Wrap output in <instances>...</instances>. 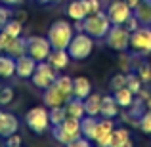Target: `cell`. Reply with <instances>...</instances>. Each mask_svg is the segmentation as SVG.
Listing matches in <instances>:
<instances>
[{
    "label": "cell",
    "instance_id": "24",
    "mask_svg": "<svg viewBox=\"0 0 151 147\" xmlns=\"http://www.w3.org/2000/svg\"><path fill=\"white\" fill-rule=\"evenodd\" d=\"M134 15L142 25H151V0H142L136 8H134Z\"/></svg>",
    "mask_w": 151,
    "mask_h": 147
},
{
    "label": "cell",
    "instance_id": "11",
    "mask_svg": "<svg viewBox=\"0 0 151 147\" xmlns=\"http://www.w3.org/2000/svg\"><path fill=\"white\" fill-rule=\"evenodd\" d=\"M132 11L134 10L124 2V0H113V2L107 6L105 14H107V17H109L111 25H124L126 19L132 15Z\"/></svg>",
    "mask_w": 151,
    "mask_h": 147
},
{
    "label": "cell",
    "instance_id": "6",
    "mask_svg": "<svg viewBox=\"0 0 151 147\" xmlns=\"http://www.w3.org/2000/svg\"><path fill=\"white\" fill-rule=\"evenodd\" d=\"M130 52L132 55L151 54V25H142L130 33Z\"/></svg>",
    "mask_w": 151,
    "mask_h": 147
},
{
    "label": "cell",
    "instance_id": "21",
    "mask_svg": "<svg viewBox=\"0 0 151 147\" xmlns=\"http://www.w3.org/2000/svg\"><path fill=\"white\" fill-rule=\"evenodd\" d=\"M12 77H15V57L10 54H0V78L8 80Z\"/></svg>",
    "mask_w": 151,
    "mask_h": 147
},
{
    "label": "cell",
    "instance_id": "41",
    "mask_svg": "<svg viewBox=\"0 0 151 147\" xmlns=\"http://www.w3.org/2000/svg\"><path fill=\"white\" fill-rule=\"evenodd\" d=\"M14 17L15 19H19V21H25V19H27V14H25V11H15V15H14Z\"/></svg>",
    "mask_w": 151,
    "mask_h": 147
},
{
    "label": "cell",
    "instance_id": "36",
    "mask_svg": "<svg viewBox=\"0 0 151 147\" xmlns=\"http://www.w3.org/2000/svg\"><path fill=\"white\" fill-rule=\"evenodd\" d=\"M82 2H84V8H86V11H88V15L101 11V2L100 0H82Z\"/></svg>",
    "mask_w": 151,
    "mask_h": 147
},
{
    "label": "cell",
    "instance_id": "25",
    "mask_svg": "<svg viewBox=\"0 0 151 147\" xmlns=\"http://www.w3.org/2000/svg\"><path fill=\"white\" fill-rule=\"evenodd\" d=\"M67 15H69L73 21H82V19L88 15V11H86V8H84V2H82V0H73V2H69V6H67Z\"/></svg>",
    "mask_w": 151,
    "mask_h": 147
},
{
    "label": "cell",
    "instance_id": "22",
    "mask_svg": "<svg viewBox=\"0 0 151 147\" xmlns=\"http://www.w3.org/2000/svg\"><path fill=\"white\" fill-rule=\"evenodd\" d=\"M98 120H100L98 117H90V115H86V117L81 118V132H82V136L88 138L90 141H94V138H96Z\"/></svg>",
    "mask_w": 151,
    "mask_h": 147
},
{
    "label": "cell",
    "instance_id": "40",
    "mask_svg": "<svg viewBox=\"0 0 151 147\" xmlns=\"http://www.w3.org/2000/svg\"><path fill=\"white\" fill-rule=\"evenodd\" d=\"M37 4H40V6H52V4H59L61 0H35Z\"/></svg>",
    "mask_w": 151,
    "mask_h": 147
},
{
    "label": "cell",
    "instance_id": "39",
    "mask_svg": "<svg viewBox=\"0 0 151 147\" xmlns=\"http://www.w3.org/2000/svg\"><path fill=\"white\" fill-rule=\"evenodd\" d=\"M23 2H25V0H0V4H4V6H10V8L21 6Z\"/></svg>",
    "mask_w": 151,
    "mask_h": 147
},
{
    "label": "cell",
    "instance_id": "2",
    "mask_svg": "<svg viewBox=\"0 0 151 147\" xmlns=\"http://www.w3.org/2000/svg\"><path fill=\"white\" fill-rule=\"evenodd\" d=\"M111 29V21L107 17L105 11H98V14H90L82 19V31L88 33L94 40H101L107 37Z\"/></svg>",
    "mask_w": 151,
    "mask_h": 147
},
{
    "label": "cell",
    "instance_id": "19",
    "mask_svg": "<svg viewBox=\"0 0 151 147\" xmlns=\"http://www.w3.org/2000/svg\"><path fill=\"white\" fill-rule=\"evenodd\" d=\"M48 61H50V65L54 67V69L61 71V69H65V67L69 65L71 55H69L67 50H52L50 55H48Z\"/></svg>",
    "mask_w": 151,
    "mask_h": 147
},
{
    "label": "cell",
    "instance_id": "31",
    "mask_svg": "<svg viewBox=\"0 0 151 147\" xmlns=\"http://www.w3.org/2000/svg\"><path fill=\"white\" fill-rule=\"evenodd\" d=\"M15 98V92L12 86H2V92H0V107H6L14 101Z\"/></svg>",
    "mask_w": 151,
    "mask_h": 147
},
{
    "label": "cell",
    "instance_id": "20",
    "mask_svg": "<svg viewBox=\"0 0 151 147\" xmlns=\"http://www.w3.org/2000/svg\"><path fill=\"white\" fill-rule=\"evenodd\" d=\"M113 98L117 99V103H119L121 109H128V107H132L134 99H136V94H134L128 86H122V88H119V90L113 92Z\"/></svg>",
    "mask_w": 151,
    "mask_h": 147
},
{
    "label": "cell",
    "instance_id": "30",
    "mask_svg": "<svg viewBox=\"0 0 151 147\" xmlns=\"http://www.w3.org/2000/svg\"><path fill=\"white\" fill-rule=\"evenodd\" d=\"M138 128H140L144 134L151 136V111H149V109H145L144 113L140 115V120H138Z\"/></svg>",
    "mask_w": 151,
    "mask_h": 147
},
{
    "label": "cell",
    "instance_id": "10",
    "mask_svg": "<svg viewBox=\"0 0 151 147\" xmlns=\"http://www.w3.org/2000/svg\"><path fill=\"white\" fill-rule=\"evenodd\" d=\"M73 98V94L63 90L58 82L54 80V84H50L46 90H42V99H44V105L46 107H59V105H65L69 99Z\"/></svg>",
    "mask_w": 151,
    "mask_h": 147
},
{
    "label": "cell",
    "instance_id": "38",
    "mask_svg": "<svg viewBox=\"0 0 151 147\" xmlns=\"http://www.w3.org/2000/svg\"><path fill=\"white\" fill-rule=\"evenodd\" d=\"M21 141H23L21 136L15 132V134H12V136H8L6 140H4V143H6L8 147H17V145H21Z\"/></svg>",
    "mask_w": 151,
    "mask_h": 147
},
{
    "label": "cell",
    "instance_id": "4",
    "mask_svg": "<svg viewBox=\"0 0 151 147\" xmlns=\"http://www.w3.org/2000/svg\"><path fill=\"white\" fill-rule=\"evenodd\" d=\"M52 136H54V140L59 141V143L71 145L77 138L82 136V132H81V120H78V118L67 117L61 124L52 126Z\"/></svg>",
    "mask_w": 151,
    "mask_h": 147
},
{
    "label": "cell",
    "instance_id": "34",
    "mask_svg": "<svg viewBox=\"0 0 151 147\" xmlns=\"http://www.w3.org/2000/svg\"><path fill=\"white\" fill-rule=\"evenodd\" d=\"M136 71H138V77L142 78V82H144V84H149V82H151V65L142 63Z\"/></svg>",
    "mask_w": 151,
    "mask_h": 147
},
{
    "label": "cell",
    "instance_id": "27",
    "mask_svg": "<svg viewBox=\"0 0 151 147\" xmlns=\"http://www.w3.org/2000/svg\"><path fill=\"white\" fill-rule=\"evenodd\" d=\"M65 118H67L65 105H59V107H50V122H52V126L61 124V122L65 120Z\"/></svg>",
    "mask_w": 151,
    "mask_h": 147
},
{
    "label": "cell",
    "instance_id": "15",
    "mask_svg": "<svg viewBox=\"0 0 151 147\" xmlns=\"http://www.w3.org/2000/svg\"><path fill=\"white\" fill-rule=\"evenodd\" d=\"M92 92V82L88 77H75L73 78V98L84 99Z\"/></svg>",
    "mask_w": 151,
    "mask_h": 147
},
{
    "label": "cell",
    "instance_id": "44",
    "mask_svg": "<svg viewBox=\"0 0 151 147\" xmlns=\"http://www.w3.org/2000/svg\"><path fill=\"white\" fill-rule=\"evenodd\" d=\"M2 27H4V21H2V17H0V29H2Z\"/></svg>",
    "mask_w": 151,
    "mask_h": 147
},
{
    "label": "cell",
    "instance_id": "28",
    "mask_svg": "<svg viewBox=\"0 0 151 147\" xmlns=\"http://www.w3.org/2000/svg\"><path fill=\"white\" fill-rule=\"evenodd\" d=\"M4 31H6L8 34H12V37H21V33H23V23L19 21V19H15V17H12L10 21L6 23V25L2 27Z\"/></svg>",
    "mask_w": 151,
    "mask_h": 147
},
{
    "label": "cell",
    "instance_id": "13",
    "mask_svg": "<svg viewBox=\"0 0 151 147\" xmlns=\"http://www.w3.org/2000/svg\"><path fill=\"white\" fill-rule=\"evenodd\" d=\"M19 130V118L10 111H4L0 107V138L6 140L8 136L15 134Z\"/></svg>",
    "mask_w": 151,
    "mask_h": 147
},
{
    "label": "cell",
    "instance_id": "7",
    "mask_svg": "<svg viewBox=\"0 0 151 147\" xmlns=\"http://www.w3.org/2000/svg\"><path fill=\"white\" fill-rule=\"evenodd\" d=\"M107 44V48L115 50V52H128L130 48V31L124 25H111L107 37L103 38Z\"/></svg>",
    "mask_w": 151,
    "mask_h": 147
},
{
    "label": "cell",
    "instance_id": "5",
    "mask_svg": "<svg viewBox=\"0 0 151 147\" xmlns=\"http://www.w3.org/2000/svg\"><path fill=\"white\" fill-rule=\"evenodd\" d=\"M94 44H96V40H94L88 33L78 31L77 34H73L69 46H67V52H69L71 59H75V61H82V59H86L94 52Z\"/></svg>",
    "mask_w": 151,
    "mask_h": 147
},
{
    "label": "cell",
    "instance_id": "8",
    "mask_svg": "<svg viewBox=\"0 0 151 147\" xmlns=\"http://www.w3.org/2000/svg\"><path fill=\"white\" fill-rule=\"evenodd\" d=\"M58 78V69L50 65V61H38L37 69H35L33 77H31V82H33L35 88L38 90H46L50 84H54V80Z\"/></svg>",
    "mask_w": 151,
    "mask_h": 147
},
{
    "label": "cell",
    "instance_id": "26",
    "mask_svg": "<svg viewBox=\"0 0 151 147\" xmlns=\"http://www.w3.org/2000/svg\"><path fill=\"white\" fill-rule=\"evenodd\" d=\"M6 54H10L12 57H21V55H25L27 54V38H23V37H15L14 40H12V44L8 46V50H6Z\"/></svg>",
    "mask_w": 151,
    "mask_h": 147
},
{
    "label": "cell",
    "instance_id": "35",
    "mask_svg": "<svg viewBox=\"0 0 151 147\" xmlns=\"http://www.w3.org/2000/svg\"><path fill=\"white\" fill-rule=\"evenodd\" d=\"M15 37H12V34H8L4 29H0V54H6L8 46L12 44V40H14Z\"/></svg>",
    "mask_w": 151,
    "mask_h": 147
},
{
    "label": "cell",
    "instance_id": "42",
    "mask_svg": "<svg viewBox=\"0 0 151 147\" xmlns=\"http://www.w3.org/2000/svg\"><path fill=\"white\" fill-rule=\"evenodd\" d=\"M124 2H126V4H128V6H130V8H132V10H134V8H136L138 4L142 2V0H124Z\"/></svg>",
    "mask_w": 151,
    "mask_h": 147
},
{
    "label": "cell",
    "instance_id": "16",
    "mask_svg": "<svg viewBox=\"0 0 151 147\" xmlns=\"http://www.w3.org/2000/svg\"><path fill=\"white\" fill-rule=\"evenodd\" d=\"M132 145V138H130V130L122 128V126H115L113 134H111V145L109 147H130Z\"/></svg>",
    "mask_w": 151,
    "mask_h": 147
},
{
    "label": "cell",
    "instance_id": "14",
    "mask_svg": "<svg viewBox=\"0 0 151 147\" xmlns=\"http://www.w3.org/2000/svg\"><path fill=\"white\" fill-rule=\"evenodd\" d=\"M37 59L31 57L29 54L21 55V57L15 59V77L19 78H31L35 73V69H37Z\"/></svg>",
    "mask_w": 151,
    "mask_h": 147
},
{
    "label": "cell",
    "instance_id": "33",
    "mask_svg": "<svg viewBox=\"0 0 151 147\" xmlns=\"http://www.w3.org/2000/svg\"><path fill=\"white\" fill-rule=\"evenodd\" d=\"M119 67H121L122 73H128V71H132V54L121 52V55H119Z\"/></svg>",
    "mask_w": 151,
    "mask_h": 147
},
{
    "label": "cell",
    "instance_id": "23",
    "mask_svg": "<svg viewBox=\"0 0 151 147\" xmlns=\"http://www.w3.org/2000/svg\"><path fill=\"white\" fill-rule=\"evenodd\" d=\"M84 109L86 115L90 117H100V109H101V94L98 92H90L88 98H84Z\"/></svg>",
    "mask_w": 151,
    "mask_h": 147
},
{
    "label": "cell",
    "instance_id": "18",
    "mask_svg": "<svg viewBox=\"0 0 151 147\" xmlns=\"http://www.w3.org/2000/svg\"><path fill=\"white\" fill-rule=\"evenodd\" d=\"M65 113H67V117H71V118H78V120H81L82 117H86V109H84V99H78V98H71L69 101L65 103Z\"/></svg>",
    "mask_w": 151,
    "mask_h": 147
},
{
    "label": "cell",
    "instance_id": "9",
    "mask_svg": "<svg viewBox=\"0 0 151 147\" xmlns=\"http://www.w3.org/2000/svg\"><path fill=\"white\" fill-rule=\"evenodd\" d=\"M52 52V44L48 37H40V34H33L27 37V54L35 57L37 61H46Z\"/></svg>",
    "mask_w": 151,
    "mask_h": 147
},
{
    "label": "cell",
    "instance_id": "29",
    "mask_svg": "<svg viewBox=\"0 0 151 147\" xmlns=\"http://www.w3.org/2000/svg\"><path fill=\"white\" fill-rule=\"evenodd\" d=\"M126 86L138 96V94L142 92V88H144V82H142V78L138 77V73L136 75L134 73H126Z\"/></svg>",
    "mask_w": 151,
    "mask_h": 147
},
{
    "label": "cell",
    "instance_id": "45",
    "mask_svg": "<svg viewBox=\"0 0 151 147\" xmlns=\"http://www.w3.org/2000/svg\"><path fill=\"white\" fill-rule=\"evenodd\" d=\"M0 92H2V84H0Z\"/></svg>",
    "mask_w": 151,
    "mask_h": 147
},
{
    "label": "cell",
    "instance_id": "12",
    "mask_svg": "<svg viewBox=\"0 0 151 147\" xmlns=\"http://www.w3.org/2000/svg\"><path fill=\"white\" fill-rule=\"evenodd\" d=\"M115 130V122L113 118H100L98 120V128H96V138L94 143H98L100 147H109L111 145V134Z\"/></svg>",
    "mask_w": 151,
    "mask_h": 147
},
{
    "label": "cell",
    "instance_id": "37",
    "mask_svg": "<svg viewBox=\"0 0 151 147\" xmlns=\"http://www.w3.org/2000/svg\"><path fill=\"white\" fill-rule=\"evenodd\" d=\"M124 27H126V29H128V31H130V33H132V31H136V29H138V27H142V23H140V21H138V17H136V15H134V11H132V15H130V17H128V19H126V23H124Z\"/></svg>",
    "mask_w": 151,
    "mask_h": 147
},
{
    "label": "cell",
    "instance_id": "43",
    "mask_svg": "<svg viewBox=\"0 0 151 147\" xmlns=\"http://www.w3.org/2000/svg\"><path fill=\"white\" fill-rule=\"evenodd\" d=\"M145 107H147V109L151 111V96H149V99H147V101H145Z\"/></svg>",
    "mask_w": 151,
    "mask_h": 147
},
{
    "label": "cell",
    "instance_id": "17",
    "mask_svg": "<svg viewBox=\"0 0 151 147\" xmlns=\"http://www.w3.org/2000/svg\"><path fill=\"white\" fill-rule=\"evenodd\" d=\"M119 103L113 96H101V109H100V117L103 118H115L119 117Z\"/></svg>",
    "mask_w": 151,
    "mask_h": 147
},
{
    "label": "cell",
    "instance_id": "32",
    "mask_svg": "<svg viewBox=\"0 0 151 147\" xmlns=\"http://www.w3.org/2000/svg\"><path fill=\"white\" fill-rule=\"evenodd\" d=\"M122 86H126V73H117V75H113L111 77V80H109V88L113 90H119V88H122Z\"/></svg>",
    "mask_w": 151,
    "mask_h": 147
},
{
    "label": "cell",
    "instance_id": "3",
    "mask_svg": "<svg viewBox=\"0 0 151 147\" xmlns=\"http://www.w3.org/2000/svg\"><path fill=\"white\" fill-rule=\"evenodd\" d=\"M25 124H27V128H29L33 134H37V136L46 134V132H48V128L52 126V122H50V111L46 109L44 105L31 107V109L25 113Z\"/></svg>",
    "mask_w": 151,
    "mask_h": 147
},
{
    "label": "cell",
    "instance_id": "1",
    "mask_svg": "<svg viewBox=\"0 0 151 147\" xmlns=\"http://www.w3.org/2000/svg\"><path fill=\"white\" fill-rule=\"evenodd\" d=\"M73 27L67 19H58V21H54L50 25L48 29V40L52 44V50H67V46H69L71 38H73Z\"/></svg>",
    "mask_w": 151,
    "mask_h": 147
}]
</instances>
